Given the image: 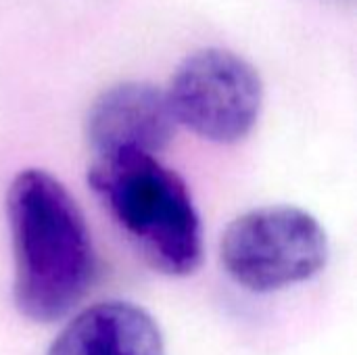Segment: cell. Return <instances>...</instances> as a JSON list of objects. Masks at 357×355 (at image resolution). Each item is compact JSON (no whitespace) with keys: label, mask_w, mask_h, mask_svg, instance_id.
Wrapping results in <instances>:
<instances>
[{"label":"cell","mask_w":357,"mask_h":355,"mask_svg":"<svg viewBox=\"0 0 357 355\" xmlns=\"http://www.w3.org/2000/svg\"><path fill=\"white\" fill-rule=\"evenodd\" d=\"M17 312L36 322L65 318L90 291L96 251L71 192L44 169L19 172L6 192Z\"/></svg>","instance_id":"6da1fadb"},{"label":"cell","mask_w":357,"mask_h":355,"mask_svg":"<svg viewBox=\"0 0 357 355\" xmlns=\"http://www.w3.org/2000/svg\"><path fill=\"white\" fill-rule=\"evenodd\" d=\"M88 184L159 274L182 278L203 264V226L184 180L155 155L94 157Z\"/></svg>","instance_id":"7a4b0ae2"},{"label":"cell","mask_w":357,"mask_h":355,"mask_svg":"<svg viewBox=\"0 0 357 355\" xmlns=\"http://www.w3.org/2000/svg\"><path fill=\"white\" fill-rule=\"evenodd\" d=\"M324 226L305 209L268 205L228 224L220 239L226 274L251 293H274L305 282L326 268Z\"/></svg>","instance_id":"3957f363"},{"label":"cell","mask_w":357,"mask_h":355,"mask_svg":"<svg viewBox=\"0 0 357 355\" xmlns=\"http://www.w3.org/2000/svg\"><path fill=\"white\" fill-rule=\"evenodd\" d=\"M165 98L176 123L209 142L232 144L255 128L264 84L243 56L224 48H203L178 65Z\"/></svg>","instance_id":"277c9868"},{"label":"cell","mask_w":357,"mask_h":355,"mask_svg":"<svg viewBox=\"0 0 357 355\" xmlns=\"http://www.w3.org/2000/svg\"><path fill=\"white\" fill-rule=\"evenodd\" d=\"M176 126L163 90L149 82H119L94 98L84 130L94 157L119 153L157 157L172 142Z\"/></svg>","instance_id":"5b68a950"},{"label":"cell","mask_w":357,"mask_h":355,"mask_svg":"<svg viewBox=\"0 0 357 355\" xmlns=\"http://www.w3.org/2000/svg\"><path fill=\"white\" fill-rule=\"evenodd\" d=\"M46 355H165V341L140 305L102 301L69 320Z\"/></svg>","instance_id":"8992f818"}]
</instances>
